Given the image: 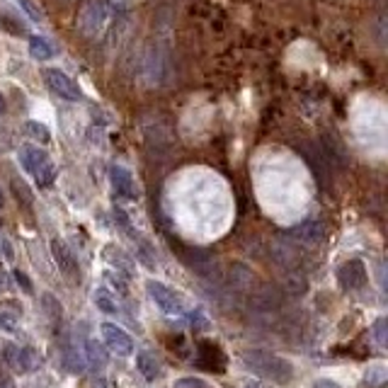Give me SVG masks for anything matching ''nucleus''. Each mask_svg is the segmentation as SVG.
I'll list each match as a JSON object with an SVG mask.
<instances>
[{"label": "nucleus", "instance_id": "obj_25", "mask_svg": "<svg viewBox=\"0 0 388 388\" xmlns=\"http://www.w3.org/2000/svg\"><path fill=\"white\" fill-rule=\"evenodd\" d=\"M15 3L27 13V18L32 20V22H44V13H41V8L34 3V0H15Z\"/></svg>", "mask_w": 388, "mask_h": 388}, {"label": "nucleus", "instance_id": "obj_2", "mask_svg": "<svg viewBox=\"0 0 388 388\" xmlns=\"http://www.w3.org/2000/svg\"><path fill=\"white\" fill-rule=\"evenodd\" d=\"M114 18V8L109 0H90L78 15V32L83 36H102Z\"/></svg>", "mask_w": 388, "mask_h": 388}, {"label": "nucleus", "instance_id": "obj_17", "mask_svg": "<svg viewBox=\"0 0 388 388\" xmlns=\"http://www.w3.org/2000/svg\"><path fill=\"white\" fill-rule=\"evenodd\" d=\"M202 359H199V364L207 366L209 371H223V366L219 364V361H223V354L219 352L216 345H209V342H202Z\"/></svg>", "mask_w": 388, "mask_h": 388}, {"label": "nucleus", "instance_id": "obj_30", "mask_svg": "<svg viewBox=\"0 0 388 388\" xmlns=\"http://www.w3.org/2000/svg\"><path fill=\"white\" fill-rule=\"evenodd\" d=\"M15 279H18V284L22 286V289L27 291V293H32V291H34V289H32V282H29V277L25 275L22 270H15Z\"/></svg>", "mask_w": 388, "mask_h": 388}, {"label": "nucleus", "instance_id": "obj_13", "mask_svg": "<svg viewBox=\"0 0 388 388\" xmlns=\"http://www.w3.org/2000/svg\"><path fill=\"white\" fill-rule=\"evenodd\" d=\"M136 366H139V371L144 374L146 381H155L160 376V361L148 349H141L139 356H136Z\"/></svg>", "mask_w": 388, "mask_h": 388}, {"label": "nucleus", "instance_id": "obj_31", "mask_svg": "<svg viewBox=\"0 0 388 388\" xmlns=\"http://www.w3.org/2000/svg\"><path fill=\"white\" fill-rule=\"evenodd\" d=\"M182 386H190V388H207V384H204V381H199V379H180V381H177V388H182Z\"/></svg>", "mask_w": 388, "mask_h": 388}, {"label": "nucleus", "instance_id": "obj_19", "mask_svg": "<svg viewBox=\"0 0 388 388\" xmlns=\"http://www.w3.org/2000/svg\"><path fill=\"white\" fill-rule=\"evenodd\" d=\"M230 286H233L235 291L250 289V286H253V275H250L243 265H233V270H230Z\"/></svg>", "mask_w": 388, "mask_h": 388}, {"label": "nucleus", "instance_id": "obj_14", "mask_svg": "<svg viewBox=\"0 0 388 388\" xmlns=\"http://www.w3.org/2000/svg\"><path fill=\"white\" fill-rule=\"evenodd\" d=\"M29 54L36 61H51L56 56V46L49 39H44V36H32L29 39Z\"/></svg>", "mask_w": 388, "mask_h": 388}, {"label": "nucleus", "instance_id": "obj_16", "mask_svg": "<svg viewBox=\"0 0 388 388\" xmlns=\"http://www.w3.org/2000/svg\"><path fill=\"white\" fill-rule=\"evenodd\" d=\"M85 354H88V364H90V369L99 371L102 366H107V349L102 347L99 342H95V340H88L85 342Z\"/></svg>", "mask_w": 388, "mask_h": 388}, {"label": "nucleus", "instance_id": "obj_11", "mask_svg": "<svg viewBox=\"0 0 388 388\" xmlns=\"http://www.w3.org/2000/svg\"><path fill=\"white\" fill-rule=\"evenodd\" d=\"M291 240H296V243H303V245H318L321 240L325 238V226L321 221H316V219H308V221H301L298 226H293L289 233Z\"/></svg>", "mask_w": 388, "mask_h": 388}, {"label": "nucleus", "instance_id": "obj_22", "mask_svg": "<svg viewBox=\"0 0 388 388\" xmlns=\"http://www.w3.org/2000/svg\"><path fill=\"white\" fill-rule=\"evenodd\" d=\"M25 129H27V134L32 136V139L39 141L41 146H46V144H49V141H51L49 129H46L41 122H36V119H29V122H25Z\"/></svg>", "mask_w": 388, "mask_h": 388}, {"label": "nucleus", "instance_id": "obj_10", "mask_svg": "<svg viewBox=\"0 0 388 388\" xmlns=\"http://www.w3.org/2000/svg\"><path fill=\"white\" fill-rule=\"evenodd\" d=\"M338 279L342 289H361L366 284V267L361 260H349L338 270Z\"/></svg>", "mask_w": 388, "mask_h": 388}, {"label": "nucleus", "instance_id": "obj_35", "mask_svg": "<svg viewBox=\"0 0 388 388\" xmlns=\"http://www.w3.org/2000/svg\"><path fill=\"white\" fill-rule=\"evenodd\" d=\"M95 388H104V381H95Z\"/></svg>", "mask_w": 388, "mask_h": 388}, {"label": "nucleus", "instance_id": "obj_15", "mask_svg": "<svg viewBox=\"0 0 388 388\" xmlns=\"http://www.w3.org/2000/svg\"><path fill=\"white\" fill-rule=\"evenodd\" d=\"M20 318H22V308L15 306V301L0 303V325L10 333H15L20 325Z\"/></svg>", "mask_w": 388, "mask_h": 388}, {"label": "nucleus", "instance_id": "obj_33", "mask_svg": "<svg viewBox=\"0 0 388 388\" xmlns=\"http://www.w3.org/2000/svg\"><path fill=\"white\" fill-rule=\"evenodd\" d=\"M0 291H5V275H3V270H0Z\"/></svg>", "mask_w": 388, "mask_h": 388}, {"label": "nucleus", "instance_id": "obj_12", "mask_svg": "<svg viewBox=\"0 0 388 388\" xmlns=\"http://www.w3.org/2000/svg\"><path fill=\"white\" fill-rule=\"evenodd\" d=\"M250 303H253L255 311L272 313V311H277V308L282 306V293L277 291V289H272V286H265V289H260V291L253 293Z\"/></svg>", "mask_w": 388, "mask_h": 388}, {"label": "nucleus", "instance_id": "obj_28", "mask_svg": "<svg viewBox=\"0 0 388 388\" xmlns=\"http://www.w3.org/2000/svg\"><path fill=\"white\" fill-rule=\"evenodd\" d=\"M366 384L369 386H381L386 381V369L384 366H376V371H366Z\"/></svg>", "mask_w": 388, "mask_h": 388}, {"label": "nucleus", "instance_id": "obj_21", "mask_svg": "<svg viewBox=\"0 0 388 388\" xmlns=\"http://www.w3.org/2000/svg\"><path fill=\"white\" fill-rule=\"evenodd\" d=\"M95 306H97V311H102V313H117L119 308H117V301L112 298V293H109L107 289H97L95 291Z\"/></svg>", "mask_w": 388, "mask_h": 388}, {"label": "nucleus", "instance_id": "obj_26", "mask_svg": "<svg viewBox=\"0 0 388 388\" xmlns=\"http://www.w3.org/2000/svg\"><path fill=\"white\" fill-rule=\"evenodd\" d=\"M44 306H46V316H49L51 323L56 325V323L61 321V303L56 301L51 293H46V296H44Z\"/></svg>", "mask_w": 388, "mask_h": 388}, {"label": "nucleus", "instance_id": "obj_24", "mask_svg": "<svg viewBox=\"0 0 388 388\" xmlns=\"http://www.w3.org/2000/svg\"><path fill=\"white\" fill-rule=\"evenodd\" d=\"M0 27L5 29L8 34H13V36H22L27 29H25V25H20V20H13L8 13H0Z\"/></svg>", "mask_w": 388, "mask_h": 388}, {"label": "nucleus", "instance_id": "obj_7", "mask_svg": "<svg viewBox=\"0 0 388 388\" xmlns=\"http://www.w3.org/2000/svg\"><path fill=\"white\" fill-rule=\"evenodd\" d=\"M5 361L10 364V369L18 371V374H27L36 366V356L32 352V347H18V345H5L3 347Z\"/></svg>", "mask_w": 388, "mask_h": 388}, {"label": "nucleus", "instance_id": "obj_34", "mask_svg": "<svg viewBox=\"0 0 388 388\" xmlns=\"http://www.w3.org/2000/svg\"><path fill=\"white\" fill-rule=\"evenodd\" d=\"M3 114H5V97L0 95V117H3Z\"/></svg>", "mask_w": 388, "mask_h": 388}, {"label": "nucleus", "instance_id": "obj_20", "mask_svg": "<svg viewBox=\"0 0 388 388\" xmlns=\"http://www.w3.org/2000/svg\"><path fill=\"white\" fill-rule=\"evenodd\" d=\"M272 258L279 262V265H284V267L296 265V253H293L291 243H277L275 248H272Z\"/></svg>", "mask_w": 388, "mask_h": 388}, {"label": "nucleus", "instance_id": "obj_5", "mask_svg": "<svg viewBox=\"0 0 388 388\" xmlns=\"http://www.w3.org/2000/svg\"><path fill=\"white\" fill-rule=\"evenodd\" d=\"M109 185H112V192L117 194L124 202H139L141 192L139 185H136L131 170H127L124 165H112L109 167Z\"/></svg>", "mask_w": 388, "mask_h": 388}, {"label": "nucleus", "instance_id": "obj_29", "mask_svg": "<svg viewBox=\"0 0 388 388\" xmlns=\"http://www.w3.org/2000/svg\"><path fill=\"white\" fill-rule=\"evenodd\" d=\"M374 340L384 347L386 345V321L384 318H379V321L374 323Z\"/></svg>", "mask_w": 388, "mask_h": 388}, {"label": "nucleus", "instance_id": "obj_8", "mask_svg": "<svg viewBox=\"0 0 388 388\" xmlns=\"http://www.w3.org/2000/svg\"><path fill=\"white\" fill-rule=\"evenodd\" d=\"M99 330H102V338H104V342H107L109 349H114V352L122 354V356H129L131 352H134V340H131L119 325L102 323L99 325Z\"/></svg>", "mask_w": 388, "mask_h": 388}, {"label": "nucleus", "instance_id": "obj_4", "mask_svg": "<svg viewBox=\"0 0 388 388\" xmlns=\"http://www.w3.org/2000/svg\"><path fill=\"white\" fill-rule=\"evenodd\" d=\"M44 83H46V88H49V90L54 92L56 97L66 99V102H78V99L83 97L78 83L73 81L71 76H66L64 71H59V68H46V71H44Z\"/></svg>", "mask_w": 388, "mask_h": 388}, {"label": "nucleus", "instance_id": "obj_23", "mask_svg": "<svg viewBox=\"0 0 388 388\" xmlns=\"http://www.w3.org/2000/svg\"><path fill=\"white\" fill-rule=\"evenodd\" d=\"M64 361H66V369L73 371V374H81L83 371V356L78 354V349L71 347V345L64 349Z\"/></svg>", "mask_w": 388, "mask_h": 388}, {"label": "nucleus", "instance_id": "obj_6", "mask_svg": "<svg viewBox=\"0 0 388 388\" xmlns=\"http://www.w3.org/2000/svg\"><path fill=\"white\" fill-rule=\"evenodd\" d=\"M146 289H148L151 298L158 303V308H160L162 313H167V316H180V313H182L180 296H177V293L172 291L170 286H165L162 282L151 279L148 284H146Z\"/></svg>", "mask_w": 388, "mask_h": 388}, {"label": "nucleus", "instance_id": "obj_32", "mask_svg": "<svg viewBox=\"0 0 388 388\" xmlns=\"http://www.w3.org/2000/svg\"><path fill=\"white\" fill-rule=\"evenodd\" d=\"M313 388H340V384H335V381H330V379H318L316 384H313Z\"/></svg>", "mask_w": 388, "mask_h": 388}, {"label": "nucleus", "instance_id": "obj_3", "mask_svg": "<svg viewBox=\"0 0 388 388\" xmlns=\"http://www.w3.org/2000/svg\"><path fill=\"white\" fill-rule=\"evenodd\" d=\"M243 359L250 366V371H258V374H265L275 381H286L291 376V364L286 359H282V356L253 349V352H245Z\"/></svg>", "mask_w": 388, "mask_h": 388}, {"label": "nucleus", "instance_id": "obj_9", "mask_svg": "<svg viewBox=\"0 0 388 388\" xmlns=\"http://www.w3.org/2000/svg\"><path fill=\"white\" fill-rule=\"evenodd\" d=\"M51 255H54L56 265H59V270L64 272L68 279H76V277H81L76 255L71 253V248H68L64 240H59V238L51 240Z\"/></svg>", "mask_w": 388, "mask_h": 388}, {"label": "nucleus", "instance_id": "obj_36", "mask_svg": "<svg viewBox=\"0 0 388 388\" xmlns=\"http://www.w3.org/2000/svg\"><path fill=\"white\" fill-rule=\"evenodd\" d=\"M0 204H3V192H0Z\"/></svg>", "mask_w": 388, "mask_h": 388}, {"label": "nucleus", "instance_id": "obj_1", "mask_svg": "<svg viewBox=\"0 0 388 388\" xmlns=\"http://www.w3.org/2000/svg\"><path fill=\"white\" fill-rule=\"evenodd\" d=\"M18 160H20V165L25 167V172H29V175L34 177L36 187L54 185L56 165L44 148H39V146H22V148L18 151Z\"/></svg>", "mask_w": 388, "mask_h": 388}, {"label": "nucleus", "instance_id": "obj_27", "mask_svg": "<svg viewBox=\"0 0 388 388\" xmlns=\"http://www.w3.org/2000/svg\"><path fill=\"white\" fill-rule=\"evenodd\" d=\"M114 221H117V226L124 230V233H129L131 238H136V233L131 230V219L127 216V212L124 209H119V207H114Z\"/></svg>", "mask_w": 388, "mask_h": 388}, {"label": "nucleus", "instance_id": "obj_37", "mask_svg": "<svg viewBox=\"0 0 388 388\" xmlns=\"http://www.w3.org/2000/svg\"><path fill=\"white\" fill-rule=\"evenodd\" d=\"M250 388H253V386H250ZM255 388H258V386H255Z\"/></svg>", "mask_w": 388, "mask_h": 388}, {"label": "nucleus", "instance_id": "obj_18", "mask_svg": "<svg viewBox=\"0 0 388 388\" xmlns=\"http://www.w3.org/2000/svg\"><path fill=\"white\" fill-rule=\"evenodd\" d=\"M104 260H107L112 267H117V272H122L124 277L131 275V260L119 248H114V245H109V248L104 250Z\"/></svg>", "mask_w": 388, "mask_h": 388}]
</instances>
